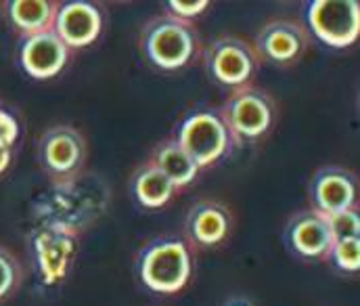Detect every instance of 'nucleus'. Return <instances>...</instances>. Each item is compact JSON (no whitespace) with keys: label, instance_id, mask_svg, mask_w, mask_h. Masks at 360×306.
Listing matches in <instances>:
<instances>
[{"label":"nucleus","instance_id":"22","mask_svg":"<svg viewBox=\"0 0 360 306\" xmlns=\"http://www.w3.org/2000/svg\"><path fill=\"white\" fill-rule=\"evenodd\" d=\"M17 139H19V122L15 120L13 113L0 109V147L13 149Z\"/></svg>","mask_w":360,"mask_h":306},{"label":"nucleus","instance_id":"15","mask_svg":"<svg viewBox=\"0 0 360 306\" xmlns=\"http://www.w3.org/2000/svg\"><path fill=\"white\" fill-rule=\"evenodd\" d=\"M174 183L151 162L141 166L130 179L132 198L147 210H160L168 204L174 196Z\"/></svg>","mask_w":360,"mask_h":306},{"label":"nucleus","instance_id":"17","mask_svg":"<svg viewBox=\"0 0 360 306\" xmlns=\"http://www.w3.org/2000/svg\"><path fill=\"white\" fill-rule=\"evenodd\" d=\"M57 4L51 0H13L8 2V19L25 36L53 30Z\"/></svg>","mask_w":360,"mask_h":306},{"label":"nucleus","instance_id":"11","mask_svg":"<svg viewBox=\"0 0 360 306\" xmlns=\"http://www.w3.org/2000/svg\"><path fill=\"white\" fill-rule=\"evenodd\" d=\"M308 46L306 27L293 19H272L256 36V53L274 65H291L302 59Z\"/></svg>","mask_w":360,"mask_h":306},{"label":"nucleus","instance_id":"2","mask_svg":"<svg viewBox=\"0 0 360 306\" xmlns=\"http://www.w3.org/2000/svg\"><path fill=\"white\" fill-rule=\"evenodd\" d=\"M199 32L191 21L168 15L149 19L141 32V49L151 65L164 72L186 68L199 53Z\"/></svg>","mask_w":360,"mask_h":306},{"label":"nucleus","instance_id":"13","mask_svg":"<svg viewBox=\"0 0 360 306\" xmlns=\"http://www.w3.org/2000/svg\"><path fill=\"white\" fill-rule=\"evenodd\" d=\"M103 15L98 6L84 0H72L57 4L53 32L68 49H84L101 36Z\"/></svg>","mask_w":360,"mask_h":306},{"label":"nucleus","instance_id":"19","mask_svg":"<svg viewBox=\"0 0 360 306\" xmlns=\"http://www.w3.org/2000/svg\"><path fill=\"white\" fill-rule=\"evenodd\" d=\"M21 264L17 260V256L0 246V300L8 298L21 283Z\"/></svg>","mask_w":360,"mask_h":306},{"label":"nucleus","instance_id":"7","mask_svg":"<svg viewBox=\"0 0 360 306\" xmlns=\"http://www.w3.org/2000/svg\"><path fill=\"white\" fill-rule=\"evenodd\" d=\"M86 160V141L74 126H53L38 141V162L57 183L74 181Z\"/></svg>","mask_w":360,"mask_h":306},{"label":"nucleus","instance_id":"1","mask_svg":"<svg viewBox=\"0 0 360 306\" xmlns=\"http://www.w3.org/2000/svg\"><path fill=\"white\" fill-rule=\"evenodd\" d=\"M136 277L153 294H176L193 275V256L184 239L155 237L136 256Z\"/></svg>","mask_w":360,"mask_h":306},{"label":"nucleus","instance_id":"10","mask_svg":"<svg viewBox=\"0 0 360 306\" xmlns=\"http://www.w3.org/2000/svg\"><path fill=\"white\" fill-rule=\"evenodd\" d=\"M308 196L312 210L321 212L323 216H331L359 204V181L346 168L340 166H325L314 172Z\"/></svg>","mask_w":360,"mask_h":306},{"label":"nucleus","instance_id":"6","mask_svg":"<svg viewBox=\"0 0 360 306\" xmlns=\"http://www.w3.org/2000/svg\"><path fill=\"white\" fill-rule=\"evenodd\" d=\"M205 72L212 82L224 89H243L254 78L260 57L252 44L235 36L214 40L203 55Z\"/></svg>","mask_w":360,"mask_h":306},{"label":"nucleus","instance_id":"9","mask_svg":"<svg viewBox=\"0 0 360 306\" xmlns=\"http://www.w3.org/2000/svg\"><path fill=\"white\" fill-rule=\"evenodd\" d=\"M283 241L293 258L310 262L327 258L333 246V235L327 216L308 208L289 218L283 231Z\"/></svg>","mask_w":360,"mask_h":306},{"label":"nucleus","instance_id":"3","mask_svg":"<svg viewBox=\"0 0 360 306\" xmlns=\"http://www.w3.org/2000/svg\"><path fill=\"white\" fill-rule=\"evenodd\" d=\"M220 115L233 143H256L272 130L276 122V105L266 91L248 84L229 95Z\"/></svg>","mask_w":360,"mask_h":306},{"label":"nucleus","instance_id":"12","mask_svg":"<svg viewBox=\"0 0 360 306\" xmlns=\"http://www.w3.org/2000/svg\"><path fill=\"white\" fill-rule=\"evenodd\" d=\"M68 57H70V49L61 42V38L53 30L23 36L19 46L21 68L30 78L36 80L55 78L59 72H63Z\"/></svg>","mask_w":360,"mask_h":306},{"label":"nucleus","instance_id":"20","mask_svg":"<svg viewBox=\"0 0 360 306\" xmlns=\"http://www.w3.org/2000/svg\"><path fill=\"white\" fill-rule=\"evenodd\" d=\"M327 222H329L333 241H340V239H360L359 208H350V210L331 214V216H327Z\"/></svg>","mask_w":360,"mask_h":306},{"label":"nucleus","instance_id":"16","mask_svg":"<svg viewBox=\"0 0 360 306\" xmlns=\"http://www.w3.org/2000/svg\"><path fill=\"white\" fill-rule=\"evenodd\" d=\"M151 164L155 168H160L172 183L174 187H186L188 183L195 181L199 168L197 164L191 160V155L176 143V139H168L164 143H160L153 151V160Z\"/></svg>","mask_w":360,"mask_h":306},{"label":"nucleus","instance_id":"4","mask_svg":"<svg viewBox=\"0 0 360 306\" xmlns=\"http://www.w3.org/2000/svg\"><path fill=\"white\" fill-rule=\"evenodd\" d=\"M176 143L191 155L197 168L216 164L231 151L233 136L220 115L214 109H193L180 120Z\"/></svg>","mask_w":360,"mask_h":306},{"label":"nucleus","instance_id":"8","mask_svg":"<svg viewBox=\"0 0 360 306\" xmlns=\"http://www.w3.org/2000/svg\"><path fill=\"white\" fill-rule=\"evenodd\" d=\"M316 40L331 49H348L359 40L360 4L356 0H314L306 11Z\"/></svg>","mask_w":360,"mask_h":306},{"label":"nucleus","instance_id":"18","mask_svg":"<svg viewBox=\"0 0 360 306\" xmlns=\"http://www.w3.org/2000/svg\"><path fill=\"white\" fill-rule=\"evenodd\" d=\"M329 264L344 273V275H352L359 273L360 269V239H340L333 241L329 254H327Z\"/></svg>","mask_w":360,"mask_h":306},{"label":"nucleus","instance_id":"23","mask_svg":"<svg viewBox=\"0 0 360 306\" xmlns=\"http://www.w3.org/2000/svg\"><path fill=\"white\" fill-rule=\"evenodd\" d=\"M222 306H256V305H254L250 298H245V296H229Z\"/></svg>","mask_w":360,"mask_h":306},{"label":"nucleus","instance_id":"24","mask_svg":"<svg viewBox=\"0 0 360 306\" xmlns=\"http://www.w3.org/2000/svg\"><path fill=\"white\" fill-rule=\"evenodd\" d=\"M8 164H11V149L0 147V172H4Z\"/></svg>","mask_w":360,"mask_h":306},{"label":"nucleus","instance_id":"21","mask_svg":"<svg viewBox=\"0 0 360 306\" xmlns=\"http://www.w3.org/2000/svg\"><path fill=\"white\" fill-rule=\"evenodd\" d=\"M170 6V15L176 17V19H182V21H191L193 17L201 15L210 2L207 0H191V2H184V0H170L168 2Z\"/></svg>","mask_w":360,"mask_h":306},{"label":"nucleus","instance_id":"5","mask_svg":"<svg viewBox=\"0 0 360 306\" xmlns=\"http://www.w3.org/2000/svg\"><path fill=\"white\" fill-rule=\"evenodd\" d=\"M30 254L42 286L53 288L68 279L78 254V235L59 222L36 229L30 237Z\"/></svg>","mask_w":360,"mask_h":306},{"label":"nucleus","instance_id":"14","mask_svg":"<svg viewBox=\"0 0 360 306\" xmlns=\"http://www.w3.org/2000/svg\"><path fill=\"white\" fill-rule=\"evenodd\" d=\"M233 231V214L231 210L220 202H197L191 205L186 220H184V233L191 243L199 248H214L222 243Z\"/></svg>","mask_w":360,"mask_h":306}]
</instances>
